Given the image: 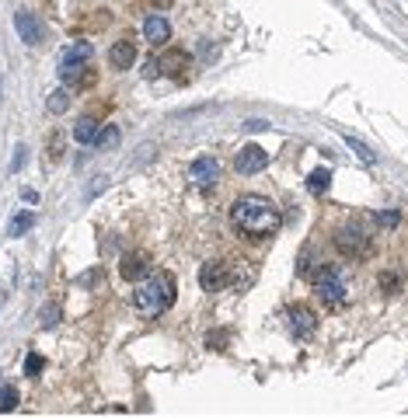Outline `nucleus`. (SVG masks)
<instances>
[{
    "instance_id": "obj_1",
    "label": "nucleus",
    "mask_w": 408,
    "mask_h": 418,
    "mask_svg": "<svg viewBox=\"0 0 408 418\" xmlns=\"http://www.w3.org/2000/svg\"><path fill=\"white\" fill-rule=\"evenodd\" d=\"M231 223L248 241H265V237H272L280 230L283 216H280L276 203L265 199V196H241L231 206Z\"/></svg>"
},
{
    "instance_id": "obj_2",
    "label": "nucleus",
    "mask_w": 408,
    "mask_h": 418,
    "mask_svg": "<svg viewBox=\"0 0 408 418\" xmlns=\"http://www.w3.org/2000/svg\"><path fill=\"white\" fill-rule=\"evenodd\" d=\"M175 303V276L171 272H154L140 290L133 293V307L143 317H158Z\"/></svg>"
},
{
    "instance_id": "obj_3",
    "label": "nucleus",
    "mask_w": 408,
    "mask_h": 418,
    "mask_svg": "<svg viewBox=\"0 0 408 418\" xmlns=\"http://www.w3.org/2000/svg\"><path fill=\"white\" fill-rule=\"evenodd\" d=\"M304 276L314 283V293L321 296V303H325L328 310H342L349 303V286H346V279H342V272L335 265L321 261L318 269H307Z\"/></svg>"
},
{
    "instance_id": "obj_4",
    "label": "nucleus",
    "mask_w": 408,
    "mask_h": 418,
    "mask_svg": "<svg viewBox=\"0 0 408 418\" xmlns=\"http://www.w3.org/2000/svg\"><path fill=\"white\" fill-rule=\"evenodd\" d=\"M335 248H338V254H346V258H363L370 248V234L360 223H346L335 234Z\"/></svg>"
},
{
    "instance_id": "obj_5",
    "label": "nucleus",
    "mask_w": 408,
    "mask_h": 418,
    "mask_svg": "<svg viewBox=\"0 0 408 418\" xmlns=\"http://www.w3.org/2000/svg\"><path fill=\"white\" fill-rule=\"evenodd\" d=\"M286 328H290L293 338H311L318 332V314L304 303H290L286 307Z\"/></svg>"
},
{
    "instance_id": "obj_6",
    "label": "nucleus",
    "mask_w": 408,
    "mask_h": 418,
    "mask_svg": "<svg viewBox=\"0 0 408 418\" xmlns=\"http://www.w3.org/2000/svg\"><path fill=\"white\" fill-rule=\"evenodd\" d=\"M199 286L206 293H220L231 286V265L227 261H220V258H213V261H206L203 269H199Z\"/></svg>"
},
{
    "instance_id": "obj_7",
    "label": "nucleus",
    "mask_w": 408,
    "mask_h": 418,
    "mask_svg": "<svg viewBox=\"0 0 408 418\" xmlns=\"http://www.w3.org/2000/svg\"><path fill=\"white\" fill-rule=\"evenodd\" d=\"M154 70L158 74H164V77H175V81H185L189 74V56L182 52V49H167V52H161V56H154Z\"/></svg>"
},
{
    "instance_id": "obj_8",
    "label": "nucleus",
    "mask_w": 408,
    "mask_h": 418,
    "mask_svg": "<svg viewBox=\"0 0 408 418\" xmlns=\"http://www.w3.org/2000/svg\"><path fill=\"white\" fill-rule=\"evenodd\" d=\"M189 181H192L196 188H213V185L220 181V161H216V157H199V161H192Z\"/></svg>"
},
{
    "instance_id": "obj_9",
    "label": "nucleus",
    "mask_w": 408,
    "mask_h": 418,
    "mask_svg": "<svg viewBox=\"0 0 408 418\" xmlns=\"http://www.w3.org/2000/svg\"><path fill=\"white\" fill-rule=\"evenodd\" d=\"M14 28H18V35L25 45H39L45 39V25H42L35 14H28V11H18L14 14Z\"/></svg>"
},
{
    "instance_id": "obj_10",
    "label": "nucleus",
    "mask_w": 408,
    "mask_h": 418,
    "mask_svg": "<svg viewBox=\"0 0 408 418\" xmlns=\"http://www.w3.org/2000/svg\"><path fill=\"white\" fill-rule=\"evenodd\" d=\"M265 164H269V154L262 147H245L234 157V171L238 174H258V171H265Z\"/></svg>"
},
{
    "instance_id": "obj_11",
    "label": "nucleus",
    "mask_w": 408,
    "mask_h": 418,
    "mask_svg": "<svg viewBox=\"0 0 408 418\" xmlns=\"http://www.w3.org/2000/svg\"><path fill=\"white\" fill-rule=\"evenodd\" d=\"M119 272H123V279H143L147 272H150V258L143 254V251H133V254H123V265H119Z\"/></svg>"
},
{
    "instance_id": "obj_12",
    "label": "nucleus",
    "mask_w": 408,
    "mask_h": 418,
    "mask_svg": "<svg viewBox=\"0 0 408 418\" xmlns=\"http://www.w3.org/2000/svg\"><path fill=\"white\" fill-rule=\"evenodd\" d=\"M60 81L67 84V87H81V84H94V74L84 67V63H70V60H63L60 63Z\"/></svg>"
},
{
    "instance_id": "obj_13",
    "label": "nucleus",
    "mask_w": 408,
    "mask_h": 418,
    "mask_svg": "<svg viewBox=\"0 0 408 418\" xmlns=\"http://www.w3.org/2000/svg\"><path fill=\"white\" fill-rule=\"evenodd\" d=\"M109 63H112L116 70H129V67L136 63V45L129 39H119L112 45V52H109Z\"/></svg>"
},
{
    "instance_id": "obj_14",
    "label": "nucleus",
    "mask_w": 408,
    "mask_h": 418,
    "mask_svg": "<svg viewBox=\"0 0 408 418\" xmlns=\"http://www.w3.org/2000/svg\"><path fill=\"white\" fill-rule=\"evenodd\" d=\"M143 35H147V42H154V45L167 42V39H171V25H167V18H161V14H150V18L143 21Z\"/></svg>"
},
{
    "instance_id": "obj_15",
    "label": "nucleus",
    "mask_w": 408,
    "mask_h": 418,
    "mask_svg": "<svg viewBox=\"0 0 408 418\" xmlns=\"http://www.w3.org/2000/svg\"><path fill=\"white\" fill-rule=\"evenodd\" d=\"M98 132H101V123H98V119H91V115L77 119V125H74V140H77V143H94V140H98Z\"/></svg>"
},
{
    "instance_id": "obj_16",
    "label": "nucleus",
    "mask_w": 408,
    "mask_h": 418,
    "mask_svg": "<svg viewBox=\"0 0 408 418\" xmlns=\"http://www.w3.org/2000/svg\"><path fill=\"white\" fill-rule=\"evenodd\" d=\"M45 108H49L53 115H63V112L70 108V91H67V87H60V91H53V94L45 98Z\"/></svg>"
},
{
    "instance_id": "obj_17",
    "label": "nucleus",
    "mask_w": 408,
    "mask_h": 418,
    "mask_svg": "<svg viewBox=\"0 0 408 418\" xmlns=\"http://www.w3.org/2000/svg\"><path fill=\"white\" fill-rule=\"evenodd\" d=\"M32 223H35V216H32V213H18V216L7 223V237H21L25 230H32Z\"/></svg>"
},
{
    "instance_id": "obj_18",
    "label": "nucleus",
    "mask_w": 408,
    "mask_h": 418,
    "mask_svg": "<svg viewBox=\"0 0 408 418\" xmlns=\"http://www.w3.org/2000/svg\"><path fill=\"white\" fill-rule=\"evenodd\" d=\"M94 56V49H91V42H74L67 52H63V60H70V63H87Z\"/></svg>"
},
{
    "instance_id": "obj_19",
    "label": "nucleus",
    "mask_w": 408,
    "mask_h": 418,
    "mask_svg": "<svg viewBox=\"0 0 408 418\" xmlns=\"http://www.w3.org/2000/svg\"><path fill=\"white\" fill-rule=\"evenodd\" d=\"M328 181H331V171H328V167H318V171H311L307 188H311L314 196H321V192H328Z\"/></svg>"
},
{
    "instance_id": "obj_20",
    "label": "nucleus",
    "mask_w": 408,
    "mask_h": 418,
    "mask_svg": "<svg viewBox=\"0 0 408 418\" xmlns=\"http://www.w3.org/2000/svg\"><path fill=\"white\" fill-rule=\"evenodd\" d=\"M119 140H123V136H119V129H116V125H101V132H98V140H94V143H98L101 150H116V147H119Z\"/></svg>"
},
{
    "instance_id": "obj_21",
    "label": "nucleus",
    "mask_w": 408,
    "mask_h": 418,
    "mask_svg": "<svg viewBox=\"0 0 408 418\" xmlns=\"http://www.w3.org/2000/svg\"><path fill=\"white\" fill-rule=\"evenodd\" d=\"M346 147H349V150H353V154H356V157H360L363 164H377V157H373V150H370L367 143H360L356 136H346Z\"/></svg>"
},
{
    "instance_id": "obj_22",
    "label": "nucleus",
    "mask_w": 408,
    "mask_h": 418,
    "mask_svg": "<svg viewBox=\"0 0 408 418\" xmlns=\"http://www.w3.org/2000/svg\"><path fill=\"white\" fill-rule=\"evenodd\" d=\"M18 408V390L14 387H0V412H14Z\"/></svg>"
},
{
    "instance_id": "obj_23",
    "label": "nucleus",
    "mask_w": 408,
    "mask_h": 418,
    "mask_svg": "<svg viewBox=\"0 0 408 418\" xmlns=\"http://www.w3.org/2000/svg\"><path fill=\"white\" fill-rule=\"evenodd\" d=\"M42 366H45V359H42L39 352H28V359H25V376H39Z\"/></svg>"
},
{
    "instance_id": "obj_24",
    "label": "nucleus",
    "mask_w": 408,
    "mask_h": 418,
    "mask_svg": "<svg viewBox=\"0 0 408 418\" xmlns=\"http://www.w3.org/2000/svg\"><path fill=\"white\" fill-rule=\"evenodd\" d=\"M42 321V328H56V324H60V307H42V314H39Z\"/></svg>"
},
{
    "instance_id": "obj_25",
    "label": "nucleus",
    "mask_w": 408,
    "mask_h": 418,
    "mask_svg": "<svg viewBox=\"0 0 408 418\" xmlns=\"http://www.w3.org/2000/svg\"><path fill=\"white\" fill-rule=\"evenodd\" d=\"M227 341H231V334L227 332H209L206 334V349H224Z\"/></svg>"
},
{
    "instance_id": "obj_26",
    "label": "nucleus",
    "mask_w": 408,
    "mask_h": 418,
    "mask_svg": "<svg viewBox=\"0 0 408 418\" xmlns=\"http://www.w3.org/2000/svg\"><path fill=\"white\" fill-rule=\"evenodd\" d=\"M380 290H384V293H398V290H402V279H398L395 272H387V276H380Z\"/></svg>"
},
{
    "instance_id": "obj_27",
    "label": "nucleus",
    "mask_w": 408,
    "mask_h": 418,
    "mask_svg": "<svg viewBox=\"0 0 408 418\" xmlns=\"http://www.w3.org/2000/svg\"><path fill=\"white\" fill-rule=\"evenodd\" d=\"M25 164H28V147H18L14 150V161H11V171H21Z\"/></svg>"
},
{
    "instance_id": "obj_28",
    "label": "nucleus",
    "mask_w": 408,
    "mask_h": 418,
    "mask_svg": "<svg viewBox=\"0 0 408 418\" xmlns=\"http://www.w3.org/2000/svg\"><path fill=\"white\" fill-rule=\"evenodd\" d=\"M380 223H387V227H395V223H398V213H380Z\"/></svg>"
},
{
    "instance_id": "obj_29",
    "label": "nucleus",
    "mask_w": 408,
    "mask_h": 418,
    "mask_svg": "<svg viewBox=\"0 0 408 418\" xmlns=\"http://www.w3.org/2000/svg\"><path fill=\"white\" fill-rule=\"evenodd\" d=\"M269 123H262V119H251V123H245V129H251V132H258V129H265Z\"/></svg>"
},
{
    "instance_id": "obj_30",
    "label": "nucleus",
    "mask_w": 408,
    "mask_h": 418,
    "mask_svg": "<svg viewBox=\"0 0 408 418\" xmlns=\"http://www.w3.org/2000/svg\"><path fill=\"white\" fill-rule=\"evenodd\" d=\"M154 4H158V7H167V4H171V0H154Z\"/></svg>"
}]
</instances>
